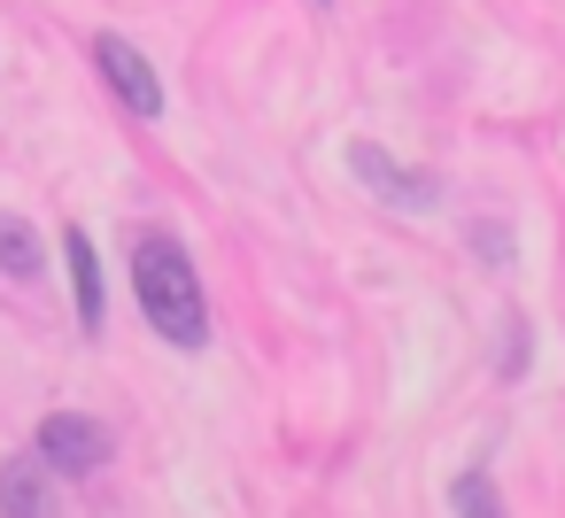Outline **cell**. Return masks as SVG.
I'll return each mask as SVG.
<instances>
[{"label": "cell", "instance_id": "ba28073f", "mask_svg": "<svg viewBox=\"0 0 565 518\" xmlns=\"http://www.w3.org/2000/svg\"><path fill=\"white\" fill-rule=\"evenodd\" d=\"M449 510H457V518H511L488 472H457V479H449Z\"/></svg>", "mask_w": 565, "mask_h": 518}, {"label": "cell", "instance_id": "52a82bcc", "mask_svg": "<svg viewBox=\"0 0 565 518\" xmlns=\"http://www.w3.org/2000/svg\"><path fill=\"white\" fill-rule=\"evenodd\" d=\"M0 271H9V279H40L47 271V248H40V233L24 225V217H0Z\"/></svg>", "mask_w": 565, "mask_h": 518}, {"label": "cell", "instance_id": "6da1fadb", "mask_svg": "<svg viewBox=\"0 0 565 518\" xmlns=\"http://www.w3.org/2000/svg\"><path fill=\"white\" fill-rule=\"evenodd\" d=\"M132 294H140V317L156 325V341H171L186 356L210 348V302H202V279L171 233H148L132 248Z\"/></svg>", "mask_w": 565, "mask_h": 518}, {"label": "cell", "instance_id": "9c48e42d", "mask_svg": "<svg viewBox=\"0 0 565 518\" xmlns=\"http://www.w3.org/2000/svg\"><path fill=\"white\" fill-rule=\"evenodd\" d=\"M318 9H326V0H318Z\"/></svg>", "mask_w": 565, "mask_h": 518}, {"label": "cell", "instance_id": "5b68a950", "mask_svg": "<svg viewBox=\"0 0 565 518\" xmlns=\"http://www.w3.org/2000/svg\"><path fill=\"white\" fill-rule=\"evenodd\" d=\"M349 171H356L364 186H380L387 202H403V209H434V202H441V186H434V179H411V171H403L395 155H380L372 140H349Z\"/></svg>", "mask_w": 565, "mask_h": 518}, {"label": "cell", "instance_id": "8992f818", "mask_svg": "<svg viewBox=\"0 0 565 518\" xmlns=\"http://www.w3.org/2000/svg\"><path fill=\"white\" fill-rule=\"evenodd\" d=\"M63 263H71V294H78V325L86 333H102L109 325V287H102V256H94V240L71 225L63 233Z\"/></svg>", "mask_w": 565, "mask_h": 518}, {"label": "cell", "instance_id": "7a4b0ae2", "mask_svg": "<svg viewBox=\"0 0 565 518\" xmlns=\"http://www.w3.org/2000/svg\"><path fill=\"white\" fill-rule=\"evenodd\" d=\"M40 456L63 479H78V472H102L117 456V433L102 418H86V410H55V418H40Z\"/></svg>", "mask_w": 565, "mask_h": 518}, {"label": "cell", "instance_id": "3957f363", "mask_svg": "<svg viewBox=\"0 0 565 518\" xmlns=\"http://www.w3.org/2000/svg\"><path fill=\"white\" fill-rule=\"evenodd\" d=\"M94 63H102L109 94H117L132 117H163V78L148 71V55H140L125 32H102V40H94Z\"/></svg>", "mask_w": 565, "mask_h": 518}, {"label": "cell", "instance_id": "277c9868", "mask_svg": "<svg viewBox=\"0 0 565 518\" xmlns=\"http://www.w3.org/2000/svg\"><path fill=\"white\" fill-rule=\"evenodd\" d=\"M0 518H63V472L40 449L0 464Z\"/></svg>", "mask_w": 565, "mask_h": 518}]
</instances>
